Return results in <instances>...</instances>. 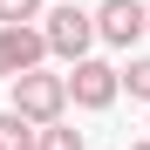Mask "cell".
Here are the masks:
<instances>
[{"label": "cell", "mask_w": 150, "mask_h": 150, "mask_svg": "<svg viewBox=\"0 0 150 150\" xmlns=\"http://www.w3.org/2000/svg\"><path fill=\"white\" fill-rule=\"evenodd\" d=\"M7 109H14V116H28L34 130L62 123V116H68V75H48V68L21 75V82H14V103H7Z\"/></svg>", "instance_id": "6da1fadb"}, {"label": "cell", "mask_w": 150, "mask_h": 150, "mask_svg": "<svg viewBox=\"0 0 150 150\" xmlns=\"http://www.w3.org/2000/svg\"><path fill=\"white\" fill-rule=\"evenodd\" d=\"M41 34H48V55H62V62L75 68V62H89L96 14H89V7H75V0H62V7H48V14H41Z\"/></svg>", "instance_id": "7a4b0ae2"}, {"label": "cell", "mask_w": 150, "mask_h": 150, "mask_svg": "<svg viewBox=\"0 0 150 150\" xmlns=\"http://www.w3.org/2000/svg\"><path fill=\"white\" fill-rule=\"evenodd\" d=\"M116 96H123V68L96 62V55L68 68V103H75V109H109Z\"/></svg>", "instance_id": "3957f363"}, {"label": "cell", "mask_w": 150, "mask_h": 150, "mask_svg": "<svg viewBox=\"0 0 150 150\" xmlns=\"http://www.w3.org/2000/svg\"><path fill=\"white\" fill-rule=\"evenodd\" d=\"M143 34H150L143 0H103V7H96V41H109V48H137Z\"/></svg>", "instance_id": "277c9868"}, {"label": "cell", "mask_w": 150, "mask_h": 150, "mask_svg": "<svg viewBox=\"0 0 150 150\" xmlns=\"http://www.w3.org/2000/svg\"><path fill=\"white\" fill-rule=\"evenodd\" d=\"M48 62V34L41 28H0V82H21Z\"/></svg>", "instance_id": "5b68a950"}, {"label": "cell", "mask_w": 150, "mask_h": 150, "mask_svg": "<svg viewBox=\"0 0 150 150\" xmlns=\"http://www.w3.org/2000/svg\"><path fill=\"white\" fill-rule=\"evenodd\" d=\"M0 150H41V130L28 116H14V109H0Z\"/></svg>", "instance_id": "8992f818"}, {"label": "cell", "mask_w": 150, "mask_h": 150, "mask_svg": "<svg viewBox=\"0 0 150 150\" xmlns=\"http://www.w3.org/2000/svg\"><path fill=\"white\" fill-rule=\"evenodd\" d=\"M41 14H48L41 0H0V28H34Z\"/></svg>", "instance_id": "52a82bcc"}, {"label": "cell", "mask_w": 150, "mask_h": 150, "mask_svg": "<svg viewBox=\"0 0 150 150\" xmlns=\"http://www.w3.org/2000/svg\"><path fill=\"white\" fill-rule=\"evenodd\" d=\"M123 89H130L137 103H150V55H130V68H123Z\"/></svg>", "instance_id": "ba28073f"}, {"label": "cell", "mask_w": 150, "mask_h": 150, "mask_svg": "<svg viewBox=\"0 0 150 150\" xmlns=\"http://www.w3.org/2000/svg\"><path fill=\"white\" fill-rule=\"evenodd\" d=\"M41 150H82V130H68V123H48V130H41Z\"/></svg>", "instance_id": "9c48e42d"}, {"label": "cell", "mask_w": 150, "mask_h": 150, "mask_svg": "<svg viewBox=\"0 0 150 150\" xmlns=\"http://www.w3.org/2000/svg\"><path fill=\"white\" fill-rule=\"evenodd\" d=\"M130 150H150V137H143V143H130Z\"/></svg>", "instance_id": "30bf717a"}, {"label": "cell", "mask_w": 150, "mask_h": 150, "mask_svg": "<svg viewBox=\"0 0 150 150\" xmlns=\"http://www.w3.org/2000/svg\"><path fill=\"white\" fill-rule=\"evenodd\" d=\"M143 14H150V0H143Z\"/></svg>", "instance_id": "8fae6325"}]
</instances>
